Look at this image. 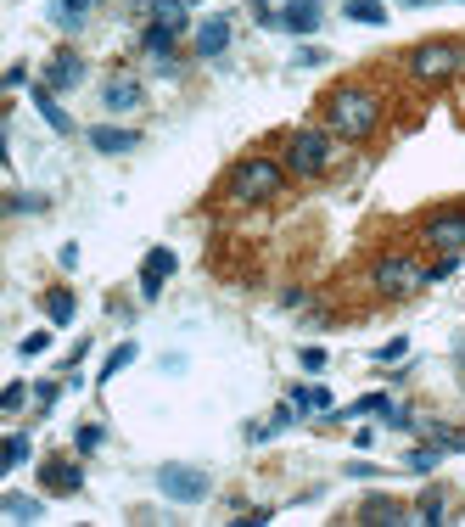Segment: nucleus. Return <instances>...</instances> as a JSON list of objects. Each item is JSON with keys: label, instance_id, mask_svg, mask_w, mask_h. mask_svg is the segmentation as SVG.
<instances>
[{"label": "nucleus", "instance_id": "25", "mask_svg": "<svg viewBox=\"0 0 465 527\" xmlns=\"http://www.w3.org/2000/svg\"><path fill=\"white\" fill-rule=\"evenodd\" d=\"M342 17H348V23H370V29H381V23H387V6H381V0H348Z\"/></svg>", "mask_w": 465, "mask_h": 527}, {"label": "nucleus", "instance_id": "28", "mask_svg": "<svg viewBox=\"0 0 465 527\" xmlns=\"http://www.w3.org/2000/svg\"><path fill=\"white\" fill-rule=\"evenodd\" d=\"M437 460H443V449H437V443H421V449H409V455H404V466L426 477V471H437Z\"/></svg>", "mask_w": 465, "mask_h": 527}, {"label": "nucleus", "instance_id": "35", "mask_svg": "<svg viewBox=\"0 0 465 527\" xmlns=\"http://www.w3.org/2000/svg\"><path fill=\"white\" fill-rule=\"evenodd\" d=\"M247 6H253V17H258V23H264V29H281V12H275L269 0H247Z\"/></svg>", "mask_w": 465, "mask_h": 527}, {"label": "nucleus", "instance_id": "9", "mask_svg": "<svg viewBox=\"0 0 465 527\" xmlns=\"http://www.w3.org/2000/svg\"><path fill=\"white\" fill-rule=\"evenodd\" d=\"M40 85L45 90H79L85 85V57H79V51H57V57L45 62Z\"/></svg>", "mask_w": 465, "mask_h": 527}, {"label": "nucleus", "instance_id": "15", "mask_svg": "<svg viewBox=\"0 0 465 527\" xmlns=\"http://www.w3.org/2000/svg\"><path fill=\"white\" fill-rule=\"evenodd\" d=\"M45 488H51V494H79V488H85V471L73 466V460H45Z\"/></svg>", "mask_w": 465, "mask_h": 527}, {"label": "nucleus", "instance_id": "1", "mask_svg": "<svg viewBox=\"0 0 465 527\" xmlns=\"http://www.w3.org/2000/svg\"><path fill=\"white\" fill-rule=\"evenodd\" d=\"M325 129L337 135V141H370L381 129V96L370 85H337L331 101H325Z\"/></svg>", "mask_w": 465, "mask_h": 527}, {"label": "nucleus", "instance_id": "33", "mask_svg": "<svg viewBox=\"0 0 465 527\" xmlns=\"http://www.w3.org/2000/svg\"><path fill=\"white\" fill-rule=\"evenodd\" d=\"M45 348H51V331H29V337H23V342H17V354H45Z\"/></svg>", "mask_w": 465, "mask_h": 527}, {"label": "nucleus", "instance_id": "7", "mask_svg": "<svg viewBox=\"0 0 465 527\" xmlns=\"http://www.w3.org/2000/svg\"><path fill=\"white\" fill-rule=\"evenodd\" d=\"M421 242L432 253H465V208H432L421 219Z\"/></svg>", "mask_w": 465, "mask_h": 527}, {"label": "nucleus", "instance_id": "27", "mask_svg": "<svg viewBox=\"0 0 465 527\" xmlns=\"http://www.w3.org/2000/svg\"><path fill=\"white\" fill-rule=\"evenodd\" d=\"M135 359H141L135 354V342H118L113 354H107V365H101V382H113V376L124 371V365H135Z\"/></svg>", "mask_w": 465, "mask_h": 527}, {"label": "nucleus", "instance_id": "18", "mask_svg": "<svg viewBox=\"0 0 465 527\" xmlns=\"http://www.w3.org/2000/svg\"><path fill=\"white\" fill-rule=\"evenodd\" d=\"M0 516H6V522H40V516H45V499H34V494H6V499H0Z\"/></svg>", "mask_w": 465, "mask_h": 527}, {"label": "nucleus", "instance_id": "14", "mask_svg": "<svg viewBox=\"0 0 465 527\" xmlns=\"http://www.w3.org/2000/svg\"><path fill=\"white\" fill-rule=\"evenodd\" d=\"M96 12H101V0H51V23H57L62 34L85 29V23H90Z\"/></svg>", "mask_w": 465, "mask_h": 527}, {"label": "nucleus", "instance_id": "40", "mask_svg": "<svg viewBox=\"0 0 465 527\" xmlns=\"http://www.w3.org/2000/svg\"><path fill=\"white\" fill-rule=\"evenodd\" d=\"M185 6H191V0H185Z\"/></svg>", "mask_w": 465, "mask_h": 527}, {"label": "nucleus", "instance_id": "10", "mask_svg": "<svg viewBox=\"0 0 465 527\" xmlns=\"http://www.w3.org/2000/svg\"><path fill=\"white\" fill-rule=\"evenodd\" d=\"M191 51H197L202 62L225 57L230 51V17H202L197 29H191Z\"/></svg>", "mask_w": 465, "mask_h": 527}, {"label": "nucleus", "instance_id": "37", "mask_svg": "<svg viewBox=\"0 0 465 527\" xmlns=\"http://www.w3.org/2000/svg\"><path fill=\"white\" fill-rule=\"evenodd\" d=\"M34 399H40V410H51L62 399V382H34Z\"/></svg>", "mask_w": 465, "mask_h": 527}, {"label": "nucleus", "instance_id": "8", "mask_svg": "<svg viewBox=\"0 0 465 527\" xmlns=\"http://www.w3.org/2000/svg\"><path fill=\"white\" fill-rule=\"evenodd\" d=\"M174 264H180V258H174V247H152V253L141 258V298H146V303L163 298V286H169Z\"/></svg>", "mask_w": 465, "mask_h": 527}, {"label": "nucleus", "instance_id": "31", "mask_svg": "<svg viewBox=\"0 0 465 527\" xmlns=\"http://www.w3.org/2000/svg\"><path fill=\"white\" fill-rule=\"evenodd\" d=\"M381 421H387V427H398V432H415V415H409L404 404H393V399H387V410H381Z\"/></svg>", "mask_w": 465, "mask_h": 527}, {"label": "nucleus", "instance_id": "26", "mask_svg": "<svg viewBox=\"0 0 465 527\" xmlns=\"http://www.w3.org/2000/svg\"><path fill=\"white\" fill-rule=\"evenodd\" d=\"M415 516H421V522H443V516H449V499H443V488H426L421 505H415Z\"/></svg>", "mask_w": 465, "mask_h": 527}, {"label": "nucleus", "instance_id": "12", "mask_svg": "<svg viewBox=\"0 0 465 527\" xmlns=\"http://www.w3.org/2000/svg\"><path fill=\"white\" fill-rule=\"evenodd\" d=\"M90 146H96L101 157H129L141 146V135H135V129H118V124H96L90 129Z\"/></svg>", "mask_w": 465, "mask_h": 527}, {"label": "nucleus", "instance_id": "16", "mask_svg": "<svg viewBox=\"0 0 465 527\" xmlns=\"http://www.w3.org/2000/svg\"><path fill=\"white\" fill-rule=\"evenodd\" d=\"M146 12H152V23H163V29H174V34L191 29V6H185V0H146Z\"/></svg>", "mask_w": 465, "mask_h": 527}, {"label": "nucleus", "instance_id": "19", "mask_svg": "<svg viewBox=\"0 0 465 527\" xmlns=\"http://www.w3.org/2000/svg\"><path fill=\"white\" fill-rule=\"evenodd\" d=\"M34 107H40V118H45V124H51V129H57V135H73V118L68 113H62V101H57V90H34Z\"/></svg>", "mask_w": 465, "mask_h": 527}, {"label": "nucleus", "instance_id": "20", "mask_svg": "<svg viewBox=\"0 0 465 527\" xmlns=\"http://www.w3.org/2000/svg\"><path fill=\"white\" fill-rule=\"evenodd\" d=\"M174 40H180V34H174V29H163V23H152V29L141 34V51H146V57H157V62H163V68H169V57H174Z\"/></svg>", "mask_w": 465, "mask_h": 527}, {"label": "nucleus", "instance_id": "17", "mask_svg": "<svg viewBox=\"0 0 465 527\" xmlns=\"http://www.w3.org/2000/svg\"><path fill=\"white\" fill-rule=\"evenodd\" d=\"M415 511H404L398 499H387V494H370L365 505H359V522H409Z\"/></svg>", "mask_w": 465, "mask_h": 527}, {"label": "nucleus", "instance_id": "34", "mask_svg": "<svg viewBox=\"0 0 465 527\" xmlns=\"http://www.w3.org/2000/svg\"><path fill=\"white\" fill-rule=\"evenodd\" d=\"M297 359H303V371H309V376H320L325 365H331V354H325V348H303Z\"/></svg>", "mask_w": 465, "mask_h": 527}, {"label": "nucleus", "instance_id": "30", "mask_svg": "<svg viewBox=\"0 0 465 527\" xmlns=\"http://www.w3.org/2000/svg\"><path fill=\"white\" fill-rule=\"evenodd\" d=\"M404 354H409V337H393V342H381V348H376L370 359H376V365H398Z\"/></svg>", "mask_w": 465, "mask_h": 527}, {"label": "nucleus", "instance_id": "4", "mask_svg": "<svg viewBox=\"0 0 465 527\" xmlns=\"http://www.w3.org/2000/svg\"><path fill=\"white\" fill-rule=\"evenodd\" d=\"M421 286H426V264H421V258H409V253H381L376 264H370V292H376V298H387V303L415 298Z\"/></svg>", "mask_w": 465, "mask_h": 527}, {"label": "nucleus", "instance_id": "32", "mask_svg": "<svg viewBox=\"0 0 465 527\" xmlns=\"http://www.w3.org/2000/svg\"><path fill=\"white\" fill-rule=\"evenodd\" d=\"M34 387L29 382H6V393H0V410H23V399H29Z\"/></svg>", "mask_w": 465, "mask_h": 527}, {"label": "nucleus", "instance_id": "13", "mask_svg": "<svg viewBox=\"0 0 465 527\" xmlns=\"http://www.w3.org/2000/svg\"><path fill=\"white\" fill-rule=\"evenodd\" d=\"M101 101H107L113 113H135V107L146 101V85H141V79H129V73H118V79H107Z\"/></svg>", "mask_w": 465, "mask_h": 527}, {"label": "nucleus", "instance_id": "6", "mask_svg": "<svg viewBox=\"0 0 465 527\" xmlns=\"http://www.w3.org/2000/svg\"><path fill=\"white\" fill-rule=\"evenodd\" d=\"M157 494L174 499V505H202V499L213 494V477L202 466H180V460H169V466H157Z\"/></svg>", "mask_w": 465, "mask_h": 527}, {"label": "nucleus", "instance_id": "11", "mask_svg": "<svg viewBox=\"0 0 465 527\" xmlns=\"http://www.w3.org/2000/svg\"><path fill=\"white\" fill-rule=\"evenodd\" d=\"M320 23H325L320 0H286V6H281V29L286 34H314Z\"/></svg>", "mask_w": 465, "mask_h": 527}, {"label": "nucleus", "instance_id": "29", "mask_svg": "<svg viewBox=\"0 0 465 527\" xmlns=\"http://www.w3.org/2000/svg\"><path fill=\"white\" fill-rule=\"evenodd\" d=\"M101 443H107V432H101L96 421H85V427L73 432V449H79V455H96Z\"/></svg>", "mask_w": 465, "mask_h": 527}, {"label": "nucleus", "instance_id": "5", "mask_svg": "<svg viewBox=\"0 0 465 527\" xmlns=\"http://www.w3.org/2000/svg\"><path fill=\"white\" fill-rule=\"evenodd\" d=\"M337 163V135L331 129H297L286 141V174L292 180H320Z\"/></svg>", "mask_w": 465, "mask_h": 527}, {"label": "nucleus", "instance_id": "36", "mask_svg": "<svg viewBox=\"0 0 465 527\" xmlns=\"http://www.w3.org/2000/svg\"><path fill=\"white\" fill-rule=\"evenodd\" d=\"M6 208H12V214H40L45 197H23V191H12V202H6Z\"/></svg>", "mask_w": 465, "mask_h": 527}, {"label": "nucleus", "instance_id": "39", "mask_svg": "<svg viewBox=\"0 0 465 527\" xmlns=\"http://www.w3.org/2000/svg\"><path fill=\"white\" fill-rule=\"evenodd\" d=\"M404 6H432V0H404Z\"/></svg>", "mask_w": 465, "mask_h": 527}, {"label": "nucleus", "instance_id": "3", "mask_svg": "<svg viewBox=\"0 0 465 527\" xmlns=\"http://www.w3.org/2000/svg\"><path fill=\"white\" fill-rule=\"evenodd\" d=\"M415 85H449L454 73H465V40H421L404 57Z\"/></svg>", "mask_w": 465, "mask_h": 527}, {"label": "nucleus", "instance_id": "21", "mask_svg": "<svg viewBox=\"0 0 465 527\" xmlns=\"http://www.w3.org/2000/svg\"><path fill=\"white\" fill-rule=\"evenodd\" d=\"M292 404L303 415H331V404H337V399H331V387L314 382V387H292Z\"/></svg>", "mask_w": 465, "mask_h": 527}, {"label": "nucleus", "instance_id": "24", "mask_svg": "<svg viewBox=\"0 0 465 527\" xmlns=\"http://www.w3.org/2000/svg\"><path fill=\"white\" fill-rule=\"evenodd\" d=\"M6 455H0V471H17V466H29V455H34V443H29V432H12V438L0 443Z\"/></svg>", "mask_w": 465, "mask_h": 527}, {"label": "nucleus", "instance_id": "38", "mask_svg": "<svg viewBox=\"0 0 465 527\" xmlns=\"http://www.w3.org/2000/svg\"><path fill=\"white\" fill-rule=\"evenodd\" d=\"M0 85H6V90H23V85H29V68H23V62H12V68H6V79H0Z\"/></svg>", "mask_w": 465, "mask_h": 527}, {"label": "nucleus", "instance_id": "22", "mask_svg": "<svg viewBox=\"0 0 465 527\" xmlns=\"http://www.w3.org/2000/svg\"><path fill=\"white\" fill-rule=\"evenodd\" d=\"M415 432H426V443H437L443 455L465 449V432H460V427H443V421H415Z\"/></svg>", "mask_w": 465, "mask_h": 527}, {"label": "nucleus", "instance_id": "23", "mask_svg": "<svg viewBox=\"0 0 465 527\" xmlns=\"http://www.w3.org/2000/svg\"><path fill=\"white\" fill-rule=\"evenodd\" d=\"M73 309H79V298H73L68 286H51V292H45V314H51V326H73Z\"/></svg>", "mask_w": 465, "mask_h": 527}, {"label": "nucleus", "instance_id": "2", "mask_svg": "<svg viewBox=\"0 0 465 527\" xmlns=\"http://www.w3.org/2000/svg\"><path fill=\"white\" fill-rule=\"evenodd\" d=\"M286 180H292V174H286V157L253 152V157H241L236 169L225 174V197L236 202V208H258V202H275V197H281Z\"/></svg>", "mask_w": 465, "mask_h": 527}]
</instances>
